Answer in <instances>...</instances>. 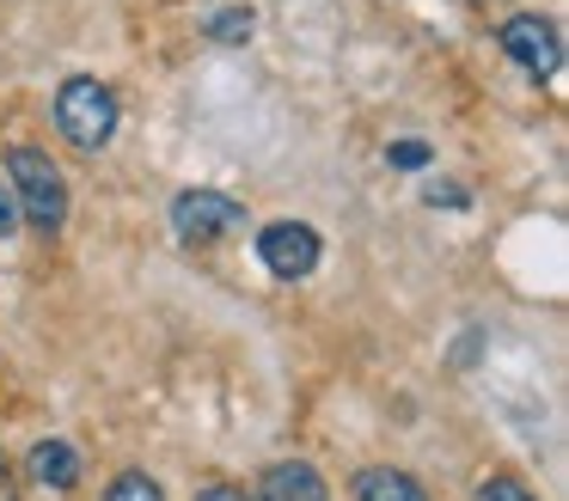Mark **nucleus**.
Instances as JSON below:
<instances>
[{
    "instance_id": "nucleus-1",
    "label": "nucleus",
    "mask_w": 569,
    "mask_h": 501,
    "mask_svg": "<svg viewBox=\"0 0 569 501\" xmlns=\"http://www.w3.org/2000/svg\"><path fill=\"white\" fill-rule=\"evenodd\" d=\"M56 129H62L68 147L99 153V147L117 134V92L104 80H92V73L62 80V92H56Z\"/></svg>"
},
{
    "instance_id": "nucleus-2",
    "label": "nucleus",
    "mask_w": 569,
    "mask_h": 501,
    "mask_svg": "<svg viewBox=\"0 0 569 501\" xmlns=\"http://www.w3.org/2000/svg\"><path fill=\"white\" fill-rule=\"evenodd\" d=\"M7 178H13L19 220H31V227H43V232H56L68 220V183L38 147H13V153H7Z\"/></svg>"
},
{
    "instance_id": "nucleus-3",
    "label": "nucleus",
    "mask_w": 569,
    "mask_h": 501,
    "mask_svg": "<svg viewBox=\"0 0 569 501\" xmlns=\"http://www.w3.org/2000/svg\"><path fill=\"white\" fill-rule=\"evenodd\" d=\"M239 227H246V208L221 190H184L172 202V232L190 251H209L214 239H227V232H239Z\"/></svg>"
},
{
    "instance_id": "nucleus-4",
    "label": "nucleus",
    "mask_w": 569,
    "mask_h": 501,
    "mask_svg": "<svg viewBox=\"0 0 569 501\" xmlns=\"http://www.w3.org/2000/svg\"><path fill=\"white\" fill-rule=\"evenodd\" d=\"M258 257L270 263V275L300 281V275H312V269H319L325 244H319V232H312L307 220H276V227L258 232Z\"/></svg>"
},
{
    "instance_id": "nucleus-5",
    "label": "nucleus",
    "mask_w": 569,
    "mask_h": 501,
    "mask_svg": "<svg viewBox=\"0 0 569 501\" xmlns=\"http://www.w3.org/2000/svg\"><path fill=\"white\" fill-rule=\"evenodd\" d=\"M502 49L532 73V80H551V73L563 68V43H557V24L545 19V12H515V19L502 24Z\"/></svg>"
},
{
    "instance_id": "nucleus-6",
    "label": "nucleus",
    "mask_w": 569,
    "mask_h": 501,
    "mask_svg": "<svg viewBox=\"0 0 569 501\" xmlns=\"http://www.w3.org/2000/svg\"><path fill=\"white\" fill-rule=\"evenodd\" d=\"M258 501H331V489H325V477L312 471L307 459H282V464L263 471Z\"/></svg>"
},
{
    "instance_id": "nucleus-7",
    "label": "nucleus",
    "mask_w": 569,
    "mask_h": 501,
    "mask_svg": "<svg viewBox=\"0 0 569 501\" xmlns=\"http://www.w3.org/2000/svg\"><path fill=\"white\" fill-rule=\"evenodd\" d=\"M26 471L38 477L43 489L68 495V489H80V471H87V464H80V452L68 447V440H38V447H31V464H26Z\"/></svg>"
},
{
    "instance_id": "nucleus-8",
    "label": "nucleus",
    "mask_w": 569,
    "mask_h": 501,
    "mask_svg": "<svg viewBox=\"0 0 569 501\" xmlns=\"http://www.w3.org/2000/svg\"><path fill=\"white\" fill-rule=\"evenodd\" d=\"M356 501H429V489H422L410 471L368 464V471H356Z\"/></svg>"
},
{
    "instance_id": "nucleus-9",
    "label": "nucleus",
    "mask_w": 569,
    "mask_h": 501,
    "mask_svg": "<svg viewBox=\"0 0 569 501\" xmlns=\"http://www.w3.org/2000/svg\"><path fill=\"white\" fill-rule=\"evenodd\" d=\"M202 31H209L214 43H246V37H251V7H227V12H214V19L202 24Z\"/></svg>"
},
{
    "instance_id": "nucleus-10",
    "label": "nucleus",
    "mask_w": 569,
    "mask_h": 501,
    "mask_svg": "<svg viewBox=\"0 0 569 501\" xmlns=\"http://www.w3.org/2000/svg\"><path fill=\"white\" fill-rule=\"evenodd\" d=\"M104 501H166V495H160V483H153L148 471H123V477L111 483V495H104Z\"/></svg>"
},
{
    "instance_id": "nucleus-11",
    "label": "nucleus",
    "mask_w": 569,
    "mask_h": 501,
    "mask_svg": "<svg viewBox=\"0 0 569 501\" xmlns=\"http://www.w3.org/2000/svg\"><path fill=\"white\" fill-rule=\"evenodd\" d=\"M478 501H539V495H532V489L520 483V477L496 471V477H483V483H478Z\"/></svg>"
},
{
    "instance_id": "nucleus-12",
    "label": "nucleus",
    "mask_w": 569,
    "mask_h": 501,
    "mask_svg": "<svg viewBox=\"0 0 569 501\" xmlns=\"http://www.w3.org/2000/svg\"><path fill=\"white\" fill-rule=\"evenodd\" d=\"M429 141H392V147H386V166H398V171H422V166H429Z\"/></svg>"
},
{
    "instance_id": "nucleus-13",
    "label": "nucleus",
    "mask_w": 569,
    "mask_h": 501,
    "mask_svg": "<svg viewBox=\"0 0 569 501\" xmlns=\"http://www.w3.org/2000/svg\"><path fill=\"white\" fill-rule=\"evenodd\" d=\"M19 232V202H13V190L0 183V239H13Z\"/></svg>"
},
{
    "instance_id": "nucleus-14",
    "label": "nucleus",
    "mask_w": 569,
    "mask_h": 501,
    "mask_svg": "<svg viewBox=\"0 0 569 501\" xmlns=\"http://www.w3.org/2000/svg\"><path fill=\"white\" fill-rule=\"evenodd\" d=\"M466 208V190H459V183H429V208Z\"/></svg>"
},
{
    "instance_id": "nucleus-15",
    "label": "nucleus",
    "mask_w": 569,
    "mask_h": 501,
    "mask_svg": "<svg viewBox=\"0 0 569 501\" xmlns=\"http://www.w3.org/2000/svg\"><path fill=\"white\" fill-rule=\"evenodd\" d=\"M197 501H246V489H233V483H209Z\"/></svg>"
},
{
    "instance_id": "nucleus-16",
    "label": "nucleus",
    "mask_w": 569,
    "mask_h": 501,
    "mask_svg": "<svg viewBox=\"0 0 569 501\" xmlns=\"http://www.w3.org/2000/svg\"><path fill=\"white\" fill-rule=\"evenodd\" d=\"M0 501H19V483H13V471H7V459H0Z\"/></svg>"
},
{
    "instance_id": "nucleus-17",
    "label": "nucleus",
    "mask_w": 569,
    "mask_h": 501,
    "mask_svg": "<svg viewBox=\"0 0 569 501\" xmlns=\"http://www.w3.org/2000/svg\"><path fill=\"white\" fill-rule=\"evenodd\" d=\"M478 7H496V0H478Z\"/></svg>"
}]
</instances>
